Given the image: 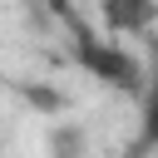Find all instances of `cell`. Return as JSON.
Listing matches in <instances>:
<instances>
[{"instance_id":"6da1fadb","label":"cell","mask_w":158,"mask_h":158,"mask_svg":"<svg viewBox=\"0 0 158 158\" xmlns=\"http://www.w3.org/2000/svg\"><path fill=\"white\" fill-rule=\"evenodd\" d=\"M79 59H84L104 84H123V89L138 84V59H133L128 49H118V44H84Z\"/></svg>"},{"instance_id":"7a4b0ae2","label":"cell","mask_w":158,"mask_h":158,"mask_svg":"<svg viewBox=\"0 0 158 158\" xmlns=\"http://www.w3.org/2000/svg\"><path fill=\"white\" fill-rule=\"evenodd\" d=\"M104 20L118 35H143L153 25V0H104Z\"/></svg>"}]
</instances>
